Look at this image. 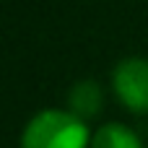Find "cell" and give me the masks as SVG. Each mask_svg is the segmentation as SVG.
<instances>
[{
    "mask_svg": "<svg viewBox=\"0 0 148 148\" xmlns=\"http://www.w3.org/2000/svg\"><path fill=\"white\" fill-rule=\"evenodd\" d=\"M68 112H73L75 117H81L83 122L86 120H94L101 107H104V96H101V86L91 78H81L70 86L68 91Z\"/></svg>",
    "mask_w": 148,
    "mask_h": 148,
    "instance_id": "3",
    "label": "cell"
},
{
    "mask_svg": "<svg viewBox=\"0 0 148 148\" xmlns=\"http://www.w3.org/2000/svg\"><path fill=\"white\" fill-rule=\"evenodd\" d=\"M91 148H143L135 130H130L122 122H104L94 135Z\"/></svg>",
    "mask_w": 148,
    "mask_h": 148,
    "instance_id": "4",
    "label": "cell"
},
{
    "mask_svg": "<svg viewBox=\"0 0 148 148\" xmlns=\"http://www.w3.org/2000/svg\"><path fill=\"white\" fill-rule=\"evenodd\" d=\"M91 135L81 117L68 109L36 112L21 135V148H88Z\"/></svg>",
    "mask_w": 148,
    "mask_h": 148,
    "instance_id": "1",
    "label": "cell"
},
{
    "mask_svg": "<svg viewBox=\"0 0 148 148\" xmlns=\"http://www.w3.org/2000/svg\"><path fill=\"white\" fill-rule=\"evenodd\" d=\"M112 88L130 112L148 114V57H125L112 70Z\"/></svg>",
    "mask_w": 148,
    "mask_h": 148,
    "instance_id": "2",
    "label": "cell"
}]
</instances>
